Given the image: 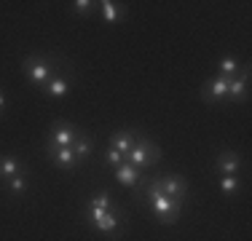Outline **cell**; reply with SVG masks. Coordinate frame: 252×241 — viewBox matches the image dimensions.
I'll return each mask as SVG.
<instances>
[{"instance_id": "6da1fadb", "label": "cell", "mask_w": 252, "mask_h": 241, "mask_svg": "<svg viewBox=\"0 0 252 241\" xmlns=\"http://www.w3.org/2000/svg\"><path fill=\"white\" fill-rule=\"evenodd\" d=\"M64 64H70V62L62 59V57H57V54H32V57H27L25 62H22V70L27 72V78H30L32 86L43 89Z\"/></svg>"}, {"instance_id": "7a4b0ae2", "label": "cell", "mask_w": 252, "mask_h": 241, "mask_svg": "<svg viewBox=\"0 0 252 241\" xmlns=\"http://www.w3.org/2000/svg\"><path fill=\"white\" fill-rule=\"evenodd\" d=\"M145 198H148L151 212L158 217V222H164V225H175V222L180 220V214H183V201L169 198L164 190L158 188L156 180H151V182L145 185Z\"/></svg>"}, {"instance_id": "3957f363", "label": "cell", "mask_w": 252, "mask_h": 241, "mask_svg": "<svg viewBox=\"0 0 252 241\" xmlns=\"http://www.w3.org/2000/svg\"><path fill=\"white\" fill-rule=\"evenodd\" d=\"M161 161V148L156 142H151L148 137H137V142H134V148L126 153V164H131L134 169H145V166H156Z\"/></svg>"}, {"instance_id": "277c9868", "label": "cell", "mask_w": 252, "mask_h": 241, "mask_svg": "<svg viewBox=\"0 0 252 241\" xmlns=\"http://www.w3.org/2000/svg\"><path fill=\"white\" fill-rule=\"evenodd\" d=\"M83 217H86V222L94 231L107 233V236H118V228H121V222H124L121 214L105 212V209H94V207H89L86 212H83Z\"/></svg>"}, {"instance_id": "5b68a950", "label": "cell", "mask_w": 252, "mask_h": 241, "mask_svg": "<svg viewBox=\"0 0 252 241\" xmlns=\"http://www.w3.org/2000/svg\"><path fill=\"white\" fill-rule=\"evenodd\" d=\"M83 129H78L70 120H54L49 126V145L51 148H73Z\"/></svg>"}, {"instance_id": "8992f818", "label": "cell", "mask_w": 252, "mask_h": 241, "mask_svg": "<svg viewBox=\"0 0 252 241\" xmlns=\"http://www.w3.org/2000/svg\"><path fill=\"white\" fill-rule=\"evenodd\" d=\"M212 169L218 174H236V177H239V172L244 169V158H242V153H236V150L223 148V150H218V153H215Z\"/></svg>"}, {"instance_id": "52a82bcc", "label": "cell", "mask_w": 252, "mask_h": 241, "mask_svg": "<svg viewBox=\"0 0 252 241\" xmlns=\"http://www.w3.org/2000/svg\"><path fill=\"white\" fill-rule=\"evenodd\" d=\"M228 81L231 78L225 75H212L209 81H204L201 86V99L207 102V105H218V102H228Z\"/></svg>"}, {"instance_id": "ba28073f", "label": "cell", "mask_w": 252, "mask_h": 241, "mask_svg": "<svg viewBox=\"0 0 252 241\" xmlns=\"http://www.w3.org/2000/svg\"><path fill=\"white\" fill-rule=\"evenodd\" d=\"M153 180L158 182V188L169 198L185 201V196H188V180H185L183 174H158V177H153Z\"/></svg>"}, {"instance_id": "9c48e42d", "label": "cell", "mask_w": 252, "mask_h": 241, "mask_svg": "<svg viewBox=\"0 0 252 241\" xmlns=\"http://www.w3.org/2000/svg\"><path fill=\"white\" fill-rule=\"evenodd\" d=\"M250 96V64H244L228 81V102H244Z\"/></svg>"}, {"instance_id": "30bf717a", "label": "cell", "mask_w": 252, "mask_h": 241, "mask_svg": "<svg viewBox=\"0 0 252 241\" xmlns=\"http://www.w3.org/2000/svg\"><path fill=\"white\" fill-rule=\"evenodd\" d=\"M43 153H46V158H49L57 169H62V172H73V169L81 164V161L75 158L73 148H51V145H46Z\"/></svg>"}, {"instance_id": "8fae6325", "label": "cell", "mask_w": 252, "mask_h": 241, "mask_svg": "<svg viewBox=\"0 0 252 241\" xmlns=\"http://www.w3.org/2000/svg\"><path fill=\"white\" fill-rule=\"evenodd\" d=\"M140 134H142L140 129H118V131H113V134H110V148L118 150V153L126 158V153L134 148V142H137V137H140Z\"/></svg>"}, {"instance_id": "7c38bea8", "label": "cell", "mask_w": 252, "mask_h": 241, "mask_svg": "<svg viewBox=\"0 0 252 241\" xmlns=\"http://www.w3.org/2000/svg\"><path fill=\"white\" fill-rule=\"evenodd\" d=\"M70 89H73V83H70L67 75H62V72H57V75L51 78L49 83H46L40 91H43L46 99H64V96L70 94Z\"/></svg>"}, {"instance_id": "4fadbf2b", "label": "cell", "mask_w": 252, "mask_h": 241, "mask_svg": "<svg viewBox=\"0 0 252 241\" xmlns=\"http://www.w3.org/2000/svg\"><path fill=\"white\" fill-rule=\"evenodd\" d=\"M19 174H30L27 166L22 164L19 158H14V155H8V153L0 155V182H8L11 177H19Z\"/></svg>"}, {"instance_id": "5bb4252c", "label": "cell", "mask_w": 252, "mask_h": 241, "mask_svg": "<svg viewBox=\"0 0 252 241\" xmlns=\"http://www.w3.org/2000/svg\"><path fill=\"white\" fill-rule=\"evenodd\" d=\"M89 207H94V209H105V212H116V214H121V217H124V209L118 207L116 198H113L107 190H94L92 196H89Z\"/></svg>"}, {"instance_id": "9a60e30c", "label": "cell", "mask_w": 252, "mask_h": 241, "mask_svg": "<svg viewBox=\"0 0 252 241\" xmlns=\"http://www.w3.org/2000/svg\"><path fill=\"white\" fill-rule=\"evenodd\" d=\"M140 180H142V172H140V169H134L131 164H126V161L116 169V182L124 185V188H131V190H134L137 185H140Z\"/></svg>"}, {"instance_id": "2e32d148", "label": "cell", "mask_w": 252, "mask_h": 241, "mask_svg": "<svg viewBox=\"0 0 252 241\" xmlns=\"http://www.w3.org/2000/svg\"><path fill=\"white\" fill-rule=\"evenodd\" d=\"M73 153H75V158L81 161V164H83V161H89V155L94 153V137L89 134L86 129H83V131H81V137L75 140V145H73Z\"/></svg>"}, {"instance_id": "e0dca14e", "label": "cell", "mask_w": 252, "mask_h": 241, "mask_svg": "<svg viewBox=\"0 0 252 241\" xmlns=\"http://www.w3.org/2000/svg\"><path fill=\"white\" fill-rule=\"evenodd\" d=\"M218 185H220V193L228 196V198H233V196L242 193V177H236V174H220Z\"/></svg>"}, {"instance_id": "ac0fdd59", "label": "cell", "mask_w": 252, "mask_h": 241, "mask_svg": "<svg viewBox=\"0 0 252 241\" xmlns=\"http://www.w3.org/2000/svg\"><path fill=\"white\" fill-rule=\"evenodd\" d=\"M99 11H102V19H105L107 24H118V22H121V3L102 0V3H99Z\"/></svg>"}, {"instance_id": "d6986e66", "label": "cell", "mask_w": 252, "mask_h": 241, "mask_svg": "<svg viewBox=\"0 0 252 241\" xmlns=\"http://www.w3.org/2000/svg\"><path fill=\"white\" fill-rule=\"evenodd\" d=\"M5 188H8V196H25V193L30 190V177H27V174L11 177L8 182H5Z\"/></svg>"}, {"instance_id": "ffe728a7", "label": "cell", "mask_w": 252, "mask_h": 241, "mask_svg": "<svg viewBox=\"0 0 252 241\" xmlns=\"http://www.w3.org/2000/svg\"><path fill=\"white\" fill-rule=\"evenodd\" d=\"M239 70H242V64H239V59H236V57H223V59L218 62V75L233 78Z\"/></svg>"}, {"instance_id": "44dd1931", "label": "cell", "mask_w": 252, "mask_h": 241, "mask_svg": "<svg viewBox=\"0 0 252 241\" xmlns=\"http://www.w3.org/2000/svg\"><path fill=\"white\" fill-rule=\"evenodd\" d=\"M97 8H99V3H94V0H75L73 3V14H78V16H89Z\"/></svg>"}, {"instance_id": "7402d4cb", "label": "cell", "mask_w": 252, "mask_h": 241, "mask_svg": "<svg viewBox=\"0 0 252 241\" xmlns=\"http://www.w3.org/2000/svg\"><path fill=\"white\" fill-rule=\"evenodd\" d=\"M124 161H126V158H124L121 153H118V150H113V148L105 153V166H113V169H118V166L124 164Z\"/></svg>"}, {"instance_id": "603a6c76", "label": "cell", "mask_w": 252, "mask_h": 241, "mask_svg": "<svg viewBox=\"0 0 252 241\" xmlns=\"http://www.w3.org/2000/svg\"><path fill=\"white\" fill-rule=\"evenodd\" d=\"M5 107H8V96H5V91L0 89V116L5 113Z\"/></svg>"}]
</instances>
